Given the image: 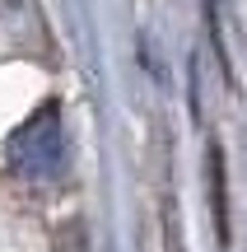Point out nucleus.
I'll return each instance as SVG.
<instances>
[{
	"instance_id": "2",
	"label": "nucleus",
	"mask_w": 247,
	"mask_h": 252,
	"mask_svg": "<svg viewBox=\"0 0 247 252\" xmlns=\"http://www.w3.org/2000/svg\"><path fill=\"white\" fill-rule=\"evenodd\" d=\"M210 206H215L220 248H229V191H224V154L220 150H210Z\"/></svg>"
},
{
	"instance_id": "1",
	"label": "nucleus",
	"mask_w": 247,
	"mask_h": 252,
	"mask_svg": "<svg viewBox=\"0 0 247 252\" xmlns=\"http://www.w3.org/2000/svg\"><path fill=\"white\" fill-rule=\"evenodd\" d=\"M5 168L24 182H56L65 173V126L56 103L37 108L5 140Z\"/></svg>"
}]
</instances>
